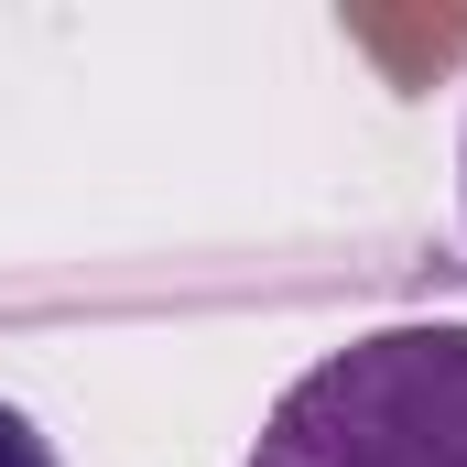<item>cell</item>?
Returning a JSON list of instances; mask_svg holds the SVG:
<instances>
[{"label": "cell", "instance_id": "cell-1", "mask_svg": "<svg viewBox=\"0 0 467 467\" xmlns=\"http://www.w3.org/2000/svg\"><path fill=\"white\" fill-rule=\"evenodd\" d=\"M250 467H467V316L369 327L294 369Z\"/></svg>", "mask_w": 467, "mask_h": 467}, {"label": "cell", "instance_id": "cell-2", "mask_svg": "<svg viewBox=\"0 0 467 467\" xmlns=\"http://www.w3.org/2000/svg\"><path fill=\"white\" fill-rule=\"evenodd\" d=\"M0 467H66V457H55V435H44L22 402H0Z\"/></svg>", "mask_w": 467, "mask_h": 467}, {"label": "cell", "instance_id": "cell-3", "mask_svg": "<svg viewBox=\"0 0 467 467\" xmlns=\"http://www.w3.org/2000/svg\"><path fill=\"white\" fill-rule=\"evenodd\" d=\"M457 196H467V141H457Z\"/></svg>", "mask_w": 467, "mask_h": 467}]
</instances>
